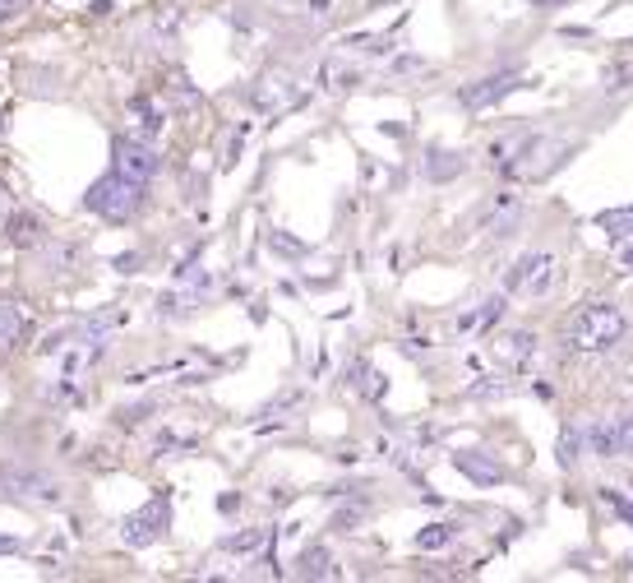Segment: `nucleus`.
Segmentation results:
<instances>
[{"label":"nucleus","mask_w":633,"mask_h":583,"mask_svg":"<svg viewBox=\"0 0 633 583\" xmlns=\"http://www.w3.org/2000/svg\"><path fill=\"white\" fill-rule=\"evenodd\" d=\"M10 204V195H5V185H0V208H5Z\"/></svg>","instance_id":"c756f323"},{"label":"nucleus","mask_w":633,"mask_h":583,"mask_svg":"<svg viewBox=\"0 0 633 583\" xmlns=\"http://www.w3.org/2000/svg\"><path fill=\"white\" fill-rule=\"evenodd\" d=\"M84 204L93 208L97 218H106V223H125V218H134L139 214V204H144V185L139 181H130V176H121V172H112V176H102L93 190L84 195Z\"/></svg>","instance_id":"f03ea898"},{"label":"nucleus","mask_w":633,"mask_h":583,"mask_svg":"<svg viewBox=\"0 0 633 583\" xmlns=\"http://www.w3.org/2000/svg\"><path fill=\"white\" fill-rule=\"evenodd\" d=\"M255 102L268 112V107H283V79H268V89L264 93H255Z\"/></svg>","instance_id":"5701e85b"},{"label":"nucleus","mask_w":633,"mask_h":583,"mask_svg":"<svg viewBox=\"0 0 633 583\" xmlns=\"http://www.w3.org/2000/svg\"><path fill=\"white\" fill-rule=\"evenodd\" d=\"M629 570H633V561H629Z\"/></svg>","instance_id":"7c9ffc66"},{"label":"nucleus","mask_w":633,"mask_h":583,"mask_svg":"<svg viewBox=\"0 0 633 583\" xmlns=\"http://www.w3.org/2000/svg\"><path fill=\"white\" fill-rule=\"evenodd\" d=\"M273 250H283V255H300L306 246H300V241H291V236H273Z\"/></svg>","instance_id":"a878e982"},{"label":"nucleus","mask_w":633,"mask_h":583,"mask_svg":"<svg viewBox=\"0 0 633 583\" xmlns=\"http://www.w3.org/2000/svg\"><path fill=\"white\" fill-rule=\"evenodd\" d=\"M5 241H10V246H19V250L38 246V241H42V223H38L33 214H14V218L5 223Z\"/></svg>","instance_id":"ddd939ff"},{"label":"nucleus","mask_w":633,"mask_h":583,"mask_svg":"<svg viewBox=\"0 0 633 583\" xmlns=\"http://www.w3.org/2000/svg\"><path fill=\"white\" fill-rule=\"evenodd\" d=\"M14 5H19V0H0V14H10Z\"/></svg>","instance_id":"c85d7f7f"},{"label":"nucleus","mask_w":633,"mask_h":583,"mask_svg":"<svg viewBox=\"0 0 633 583\" xmlns=\"http://www.w3.org/2000/svg\"><path fill=\"white\" fill-rule=\"evenodd\" d=\"M518 218H522V204H518V195H500L494 199V208H490V236H509L513 227H518Z\"/></svg>","instance_id":"f8f14e48"},{"label":"nucleus","mask_w":633,"mask_h":583,"mask_svg":"<svg viewBox=\"0 0 633 583\" xmlns=\"http://www.w3.org/2000/svg\"><path fill=\"white\" fill-rule=\"evenodd\" d=\"M504 315V297H494V301H485V310H477V315H462L458 320V329H485V325H494Z\"/></svg>","instance_id":"a211bd4d"},{"label":"nucleus","mask_w":633,"mask_h":583,"mask_svg":"<svg viewBox=\"0 0 633 583\" xmlns=\"http://www.w3.org/2000/svg\"><path fill=\"white\" fill-rule=\"evenodd\" d=\"M532 352H536V338L528 329H513V334H504L500 342H494V357H500L504 366H522Z\"/></svg>","instance_id":"9d476101"},{"label":"nucleus","mask_w":633,"mask_h":583,"mask_svg":"<svg viewBox=\"0 0 633 583\" xmlns=\"http://www.w3.org/2000/svg\"><path fill=\"white\" fill-rule=\"evenodd\" d=\"M453 468L467 477V482H477V486H500V482H504V468L494 463V459H485V454H477V449H462V454H453Z\"/></svg>","instance_id":"6e6552de"},{"label":"nucleus","mask_w":633,"mask_h":583,"mask_svg":"<svg viewBox=\"0 0 633 583\" xmlns=\"http://www.w3.org/2000/svg\"><path fill=\"white\" fill-rule=\"evenodd\" d=\"M578 459H583V427H569L560 431V468H578Z\"/></svg>","instance_id":"dca6fc26"},{"label":"nucleus","mask_w":633,"mask_h":583,"mask_svg":"<svg viewBox=\"0 0 633 583\" xmlns=\"http://www.w3.org/2000/svg\"><path fill=\"white\" fill-rule=\"evenodd\" d=\"M596 223L611 227V236L620 241V236H633V208H615V214H601Z\"/></svg>","instance_id":"6ab92c4d"},{"label":"nucleus","mask_w":633,"mask_h":583,"mask_svg":"<svg viewBox=\"0 0 633 583\" xmlns=\"http://www.w3.org/2000/svg\"><path fill=\"white\" fill-rule=\"evenodd\" d=\"M532 5H541V10H550V5H569V0H532Z\"/></svg>","instance_id":"cd10ccee"},{"label":"nucleus","mask_w":633,"mask_h":583,"mask_svg":"<svg viewBox=\"0 0 633 583\" xmlns=\"http://www.w3.org/2000/svg\"><path fill=\"white\" fill-rule=\"evenodd\" d=\"M116 172L144 185L157 172V153L148 144H139V139H116Z\"/></svg>","instance_id":"423d86ee"},{"label":"nucleus","mask_w":633,"mask_h":583,"mask_svg":"<svg viewBox=\"0 0 633 583\" xmlns=\"http://www.w3.org/2000/svg\"><path fill=\"white\" fill-rule=\"evenodd\" d=\"M0 486H10L23 500H42V505H56V500H61V486L51 482V477H42V472H5V477H0Z\"/></svg>","instance_id":"0eeeda50"},{"label":"nucleus","mask_w":633,"mask_h":583,"mask_svg":"<svg viewBox=\"0 0 633 583\" xmlns=\"http://www.w3.org/2000/svg\"><path fill=\"white\" fill-rule=\"evenodd\" d=\"M449 542H453V528H449V523H435V528H426V533H417V546H421V551L449 546Z\"/></svg>","instance_id":"aec40b11"},{"label":"nucleus","mask_w":633,"mask_h":583,"mask_svg":"<svg viewBox=\"0 0 633 583\" xmlns=\"http://www.w3.org/2000/svg\"><path fill=\"white\" fill-rule=\"evenodd\" d=\"M620 264H624V269L633 274V246H620Z\"/></svg>","instance_id":"bb28decb"},{"label":"nucleus","mask_w":633,"mask_h":583,"mask_svg":"<svg viewBox=\"0 0 633 583\" xmlns=\"http://www.w3.org/2000/svg\"><path fill=\"white\" fill-rule=\"evenodd\" d=\"M615 431H620V454H633V417H615Z\"/></svg>","instance_id":"b1692460"},{"label":"nucleus","mask_w":633,"mask_h":583,"mask_svg":"<svg viewBox=\"0 0 633 583\" xmlns=\"http://www.w3.org/2000/svg\"><path fill=\"white\" fill-rule=\"evenodd\" d=\"M462 167H467V163H462L458 153H449V148H430V153H426V181H435V185L462 176Z\"/></svg>","instance_id":"9b49d317"},{"label":"nucleus","mask_w":633,"mask_h":583,"mask_svg":"<svg viewBox=\"0 0 633 583\" xmlns=\"http://www.w3.org/2000/svg\"><path fill=\"white\" fill-rule=\"evenodd\" d=\"M605 500H611V505H615V514H620L624 523H633V505H629V500H620L615 491H605Z\"/></svg>","instance_id":"393cba45"},{"label":"nucleus","mask_w":633,"mask_h":583,"mask_svg":"<svg viewBox=\"0 0 633 583\" xmlns=\"http://www.w3.org/2000/svg\"><path fill=\"white\" fill-rule=\"evenodd\" d=\"M268 542V533L264 528H245V533H236V537H227L223 542V551H232V555H245V551H259Z\"/></svg>","instance_id":"f3484780"},{"label":"nucleus","mask_w":633,"mask_h":583,"mask_svg":"<svg viewBox=\"0 0 633 583\" xmlns=\"http://www.w3.org/2000/svg\"><path fill=\"white\" fill-rule=\"evenodd\" d=\"M513 89H522V79L513 74V70H504V74H490V79H477V84H462V107H472V112H481V107H494L500 97H509Z\"/></svg>","instance_id":"39448f33"},{"label":"nucleus","mask_w":633,"mask_h":583,"mask_svg":"<svg viewBox=\"0 0 633 583\" xmlns=\"http://www.w3.org/2000/svg\"><path fill=\"white\" fill-rule=\"evenodd\" d=\"M624 329H629V320H624L620 306L592 301V306H583L569 320L564 342H569V352H578V357H601V352H611L615 342L624 338Z\"/></svg>","instance_id":"f257e3e1"},{"label":"nucleus","mask_w":633,"mask_h":583,"mask_svg":"<svg viewBox=\"0 0 633 583\" xmlns=\"http://www.w3.org/2000/svg\"><path fill=\"white\" fill-rule=\"evenodd\" d=\"M23 334H29V315L14 301H0V348H14Z\"/></svg>","instance_id":"4468645a"},{"label":"nucleus","mask_w":633,"mask_h":583,"mask_svg":"<svg viewBox=\"0 0 633 583\" xmlns=\"http://www.w3.org/2000/svg\"><path fill=\"white\" fill-rule=\"evenodd\" d=\"M509 384L504 380H477V384H467V399H500Z\"/></svg>","instance_id":"412c9836"},{"label":"nucleus","mask_w":633,"mask_h":583,"mask_svg":"<svg viewBox=\"0 0 633 583\" xmlns=\"http://www.w3.org/2000/svg\"><path fill=\"white\" fill-rule=\"evenodd\" d=\"M167 495H157L153 505H144L139 514H130L125 523H121V542L125 546H153L157 537H162V528H167Z\"/></svg>","instance_id":"20e7f679"},{"label":"nucleus","mask_w":633,"mask_h":583,"mask_svg":"<svg viewBox=\"0 0 633 583\" xmlns=\"http://www.w3.org/2000/svg\"><path fill=\"white\" fill-rule=\"evenodd\" d=\"M366 519V510L361 505H351V510H342L333 523H328V528H333V533H356V523H361Z\"/></svg>","instance_id":"4be33fe9"},{"label":"nucleus","mask_w":633,"mask_h":583,"mask_svg":"<svg viewBox=\"0 0 633 583\" xmlns=\"http://www.w3.org/2000/svg\"><path fill=\"white\" fill-rule=\"evenodd\" d=\"M555 255H522L504 274V292H522V297H545L555 287Z\"/></svg>","instance_id":"7ed1b4c3"},{"label":"nucleus","mask_w":633,"mask_h":583,"mask_svg":"<svg viewBox=\"0 0 633 583\" xmlns=\"http://www.w3.org/2000/svg\"><path fill=\"white\" fill-rule=\"evenodd\" d=\"M583 440H587V449L596 459H615L620 454V431H615V417H601V421H592V427L583 431Z\"/></svg>","instance_id":"1a4fd4ad"},{"label":"nucleus","mask_w":633,"mask_h":583,"mask_svg":"<svg viewBox=\"0 0 633 583\" xmlns=\"http://www.w3.org/2000/svg\"><path fill=\"white\" fill-rule=\"evenodd\" d=\"M296 574H300V579H333L338 570H333V555H328L324 546H310L306 555H300Z\"/></svg>","instance_id":"2eb2a0df"}]
</instances>
